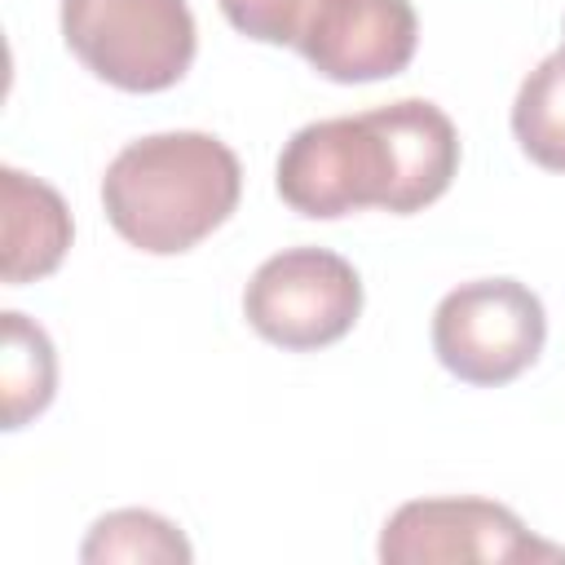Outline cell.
Listing matches in <instances>:
<instances>
[{
	"mask_svg": "<svg viewBox=\"0 0 565 565\" xmlns=\"http://www.w3.org/2000/svg\"><path fill=\"white\" fill-rule=\"evenodd\" d=\"M243 194L238 154L194 128L128 141L102 177V207L115 234L146 256H181L221 230Z\"/></svg>",
	"mask_w": 565,
	"mask_h": 565,
	"instance_id": "1",
	"label": "cell"
},
{
	"mask_svg": "<svg viewBox=\"0 0 565 565\" xmlns=\"http://www.w3.org/2000/svg\"><path fill=\"white\" fill-rule=\"evenodd\" d=\"M274 185L282 203L313 221H335L362 207L393 212L397 154L380 110L313 119L282 141Z\"/></svg>",
	"mask_w": 565,
	"mask_h": 565,
	"instance_id": "2",
	"label": "cell"
},
{
	"mask_svg": "<svg viewBox=\"0 0 565 565\" xmlns=\"http://www.w3.org/2000/svg\"><path fill=\"white\" fill-rule=\"evenodd\" d=\"M66 49L124 93H163L185 79L199 26L185 0H62Z\"/></svg>",
	"mask_w": 565,
	"mask_h": 565,
	"instance_id": "3",
	"label": "cell"
},
{
	"mask_svg": "<svg viewBox=\"0 0 565 565\" xmlns=\"http://www.w3.org/2000/svg\"><path fill=\"white\" fill-rule=\"evenodd\" d=\"M543 300L516 278L459 282L433 309V353L455 380L472 388H499L530 371L543 353Z\"/></svg>",
	"mask_w": 565,
	"mask_h": 565,
	"instance_id": "4",
	"label": "cell"
},
{
	"mask_svg": "<svg viewBox=\"0 0 565 565\" xmlns=\"http://www.w3.org/2000/svg\"><path fill=\"white\" fill-rule=\"evenodd\" d=\"M358 313L362 278L327 247H282L260 260L243 287L247 327L287 353H313L344 340Z\"/></svg>",
	"mask_w": 565,
	"mask_h": 565,
	"instance_id": "5",
	"label": "cell"
},
{
	"mask_svg": "<svg viewBox=\"0 0 565 565\" xmlns=\"http://www.w3.org/2000/svg\"><path fill=\"white\" fill-rule=\"evenodd\" d=\"M384 565H455V561H565V547L543 543L525 521L477 494L411 499L380 530Z\"/></svg>",
	"mask_w": 565,
	"mask_h": 565,
	"instance_id": "6",
	"label": "cell"
},
{
	"mask_svg": "<svg viewBox=\"0 0 565 565\" xmlns=\"http://www.w3.org/2000/svg\"><path fill=\"white\" fill-rule=\"evenodd\" d=\"M419 18L411 0H313L296 53L331 84H375L411 66Z\"/></svg>",
	"mask_w": 565,
	"mask_h": 565,
	"instance_id": "7",
	"label": "cell"
},
{
	"mask_svg": "<svg viewBox=\"0 0 565 565\" xmlns=\"http://www.w3.org/2000/svg\"><path fill=\"white\" fill-rule=\"evenodd\" d=\"M0 207H4L0 212V225H4L0 278L9 287L49 278L62 265L71 238H75L66 199L49 181L4 163L0 168Z\"/></svg>",
	"mask_w": 565,
	"mask_h": 565,
	"instance_id": "8",
	"label": "cell"
},
{
	"mask_svg": "<svg viewBox=\"0 0 565 565\" xmlns=\"http://www.w3.org/2000/svg\"><path fill=\"white\" fill-rule=\"evenodd\" d=\"M397 154V199L393 216H411L437 203L459 172V132L450 115L428 97H402L375 106Z\"/></svg>",
	"mask_w": 565,
	"mask_h": 565,
	"instance_id": "9",
	"label": "cell"
},
{
	"mask_svg": "<svg viewBox=\"0 0 565 565\" xmlns=\"http://www.w3.org/2000/svg\"><path fill=\"white\" fill-rule=\"evenodd\" d=\"M0 397H4V428L18 433L35 415L49 411L57 393V353L40 322H31L18 309L0 313Z\"/></svg>",
	"mask_w": 565,
	"mask_h": 565,
	"instance_id": "10",
	"label": "cell"
},
{
	"mask_svg": "<svg viewBox=\"0 0 565 565\" xmlns=\"http://www.w3.org/2000/svg\"><path fill=\"white\" fill-rule=\"evenodd\" d=\"M194 556V547L185 543V534L150 512V508H119L93 521L88 539L79 543V561L84 565H185Z\"/></svg>",
	"mask_w": 565,
	"mask_h": 565,
	"instance_id": "11",
	"label": "cell"
},
{
	"mask_svg": "<svg viewBox=\"0 0 565 565\" xmlns=\"http://www.w3.org/2000/svg\"><path fill=\"white\" fill-rule=\"evenodd\" d=\"M512 137L521 154L547 172H565V49L547 53L516 88Z\"/></svg>",
	"mask_w": 565,
	"mask_h": 565,
	"instance_id": "12",
	"label": "cell"
},
{
	"mask_svg": "<svg viewBox=\"0 0 565 565\" xmlns=\"http://www.w3.org/2000/svg\"><path fill=\"white\" fill-rule=\"evenodd\" d=\"M216 4L238 35L260 44H291V49L313 9V0H216Z\"/></svg>",
	"mask_w": 565,
	"mask_h": 565,
	"instance_id": "13",
	"label": "cell"
},
{
	"mask_svg": "<svg viewBox=\"0 0 565 565\" xmlns=\"http://www.w3.org/2000/svg\"><path fill=\"white\" fill-rule=\"evenodd\" d=\"M561 49H565V44H561Z\"/></svg>",
	"mask_w": 565,
	"mask_h": 565,
	"instance_id": "14",
	"label": "cell"
}]
</instances>
